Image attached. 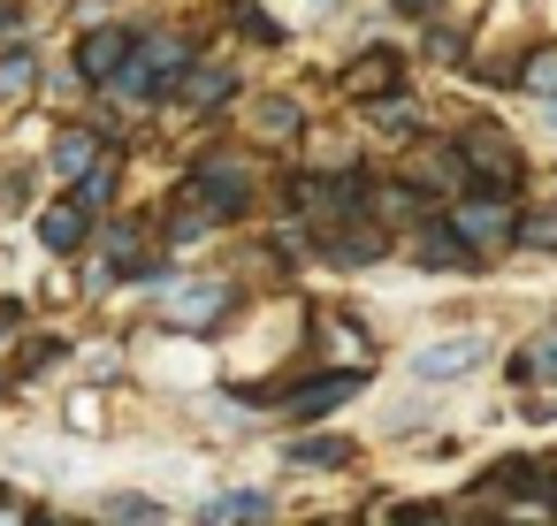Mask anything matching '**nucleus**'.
<instances>
[{
  "label": "nucleus",
  "instance_id": "obj_3",
  "mask_svg": "<svg viewBox=\"0 0 557 526\" xmlns=\"http://www.w3.org/2000/svg\"><path fill=\"white\" fill-rule=\"evenodd\" d=\"M481 359H488V336H443L412 351V381H466L481 374Z\"/></svg>",
  "mask_w": 557,
  "mask_h": 526
},
{
  "label": "nucleus",
  "instance_id": "obj_17",
  "mask_svg": "<svg viewBox=\"0 0 557 526\" xmlns=\"http://www.w3.org/2000/svg\"><path fill=\"white\" fill-rule=\"evenodd\" d=\"M108 518H138V526H153V518H169L153 496H108Z\"/></svg>",
  "mask_w": 557,
  "mask_h": 526
},
{
  "label": "nucleus",
  "instance_id": "obj_6",
  "mask_svg": "<svg viewBox=\"0 0 557 526\" xmlns=\"http://www.w3.org/2000/svg\"><path fill=\"white\" fill-rule=\"evenodd\" d=\"M458 161H466V168H481L496 191H511V184H519V153H511L504 138H488V130H466V138H458Z\"/></svg>",
  "mask_w": 557,
  "mask_h": 526
},
{
  "label": "nucleus",
  "instance_id": "obj_20",
  "mask_svg": "<svg viewBox=\"0 0 557 526\" xmlns=\"http://www.w3.org/2000/svg\"><path fill=\"white\" fill-rule=\"evenodd\" d=\"M519 85H527V92H557V47H549V54H534Z\"/></svg>",
  "mask_w": 557,
  "mask_h": 526
},
{
  "label": "nucleus",
  "instance_id": "obj_2",
  "mask_svg": "<svg viewBox=\"0 0 557 526\" xmlns=\"http://www.w3.org/2000/svg\"><path fill=\"white\" fill-rule=\"evenodd\" d=\"M450 222H458V237H466L473 252H504V245H519V214H511V199H504V191L466 199Z\"/></svg>",
  "mask_w": 557,
  "mask_h": 526
},
{
  "label": "nucleus",
  "instance_id": "obj_11",
  "mask_svg": "<svg viewBox=\"0 0 557 526\" xmlns=\"http://www.w3.org/2000/svg\"><path fill=\"white\" fill-rule=\"evenodd\" d=\"M283 458H290V465H321V473H329V465H351V442H344V435H290V442H283Z\"/></svg>",
  "mask_w": 557,
  "mask_h": 526
},
{
  "label": "nucleus",
  "instance_id": "obj_14",
  "mask_svg": "<svg viewBox=\"0 0 557 526\" xmlns=\"http://www.w3.org/2000/svg\"><path fill=\"white\" fill-rule=\"evenodd\" d=\"M329 245H336V260H344V267H367V260H382V237H374V229H336Z\"/></svg>",
  "mask_w": 557,
  "mask_h": 526
},
{
  "label": "nucleus",
  "instance_id": "obj_7",
  "mask_svg": "<svg viewBox=\"0 0 557 526\" xmlns=\"http://www.w3.org/2000/svg\"><path fill=\"white\" fill-rule=\"evenodd\" d=\"M359 381H367V374H351V366H336V374H321V381H298V389H290V419H321V412H336L344 397H359Z\"/></svg>",
  "mask_w": 557,
  "mask_h": 526
},
{
  "label": "nucleus",
  "instance_id": "obj_15",
  "mask_svg": "<svg viewBox=\"0 0 557 526\" xmlns=\"http://www.w3.org/2000/svg\"><path fill=\"white\" fill-rule=\"evenodd\" d=\"M54 168H62V176L92 168V130H62V146H54Z\"/></svg>",
  "mask_w": 557,
  "mask_h": 526
},
{
  "label": "nucleus",
  "instance_id": "obj_21",
  "mask_svg": "<svg viewBox=\"0 0 557 526\" xmlns=\"http://www.w3.org/2000/svg\"><path fill=\"white\" fill-rule=\"evenodd\" d=\"M519 245H534V252H557V214H542V222H519Z\"/></svg>",
  "mask_w": 557,
  "mask_h": 526
},
{
  "label": "nucleus",
  "instance_id": "obj_18",
  "mask_svg": "<svg viewBox=\"0 0 557 526\" xmlns=\"http://www.w3.org/2000/svg\"><path fill=\"white\" fill-rule=\"evenodd\" d=\"M351 85H367V92H389V85H397V54H367V70H359Z\"/></svg>",
  "mask_w": 557,
  "mask_h": 526
},
{
  "label": "nucleus",
  "instance_id": "obj_13",
  "mask_svg": "<svg viewBox=\"0 0 557 526\" xmlns=\"http://www.w3.org/2000/svg\"><path fill=\"white\" fill-rule=\"evenodd\" d=\"M519 381H557V328H542V336L519 351Z\"/></svg>",
  "mask_w": 557,
  "mask_h": 526
},
{
  "label": "nucleus",
  "instance_id": "obj_5",
  "mask_svg": "<svg viewBox=\"0 0 557 526\" xmlns=\"http://www.w3.org/2000/svg\"><path fill=\"white\" fill-rule=\"evenodd\" d=\"M131 54H138V39H131V32H85L77 70H85L92 85H108V77H123V70H131Z\"/></svg>",
  "mask_w": 557,
  "mask_h": 526
},
{
  "label": "nucleus",
  "instance_id": "obj_22",
  "mask_svg": "<svg viewBox=\"0 0 557 526\" xmlns=\"http://www.w3.org/2000/svg\"><path fill=\"white\" fill-rule=\"evenodd\" d=\"M24 85H32V54H9V62H0V92H9V100H16Z\"/></svg>",
  "mask_w": 557,
  "mask_h": 526
},
{
  "label": "nucleus",
  "instance_id": "obj_12",
  "mask_svg": "<svg viewBox=\"0 0 557 526\" xmlns=\"http://www.w3.org/2000/svg\"><path fill=\"white\" fill-rule=\"evenodd\" d=\"M199 518H268V496L260 488H230V496H207Z\"/></svg>",
  "mask_w": 557,
  "mask_h": 526
},
{
  "label": "nucleus",
  "instance_id": "obj_23",
  "mask_svg": "<svg viewBox=\"0 0 557 526\" xmlns=\"http://www.w3.org/2000/svg\"><path fill=\"white\" fill-rule=\"evenodd\" d=\"M237 24H245V32H252V39H260V47H275V39H283V32H275V24H268V16H252V0H237Z\"/></svg>",
  "mask_w": 557,
  "mask_h": 526
},
{
  "label": "nucleus",
  "instance_id": "obj_10",
  "mask_svg": "<svg viewBox=\"0 0 557 526\" xmlns=\"http://www.w3.org/2000/svg\"><path fill=\"white\" fill-rule=\"evenodd\" d=\"M39 245H47V252H77V245H85V199L47 206V214H39Z\"/></svg>",
  "mask_w": 557,
  "mask_h": 526
},
{
  "label": "nucleus",
  "instance_id": "obj_16",
  "mask_svg": "<svg viewBox=\"0 0 557 526\" xmlns=\"http://www.w3.org/2000/svg\"><path fill=\"white\" fill-rule=\"evenodd\" d=\"M77 199H85V206H108V199H115V168H108V161H92V168H85V184H77Z\"/></svg>",
  "mask_w": 557,
  "mask_h": 526
},
{
  "label": "nucleus",
  "instance_id": "obj_4",
  "mask_svg": "<svg viewBox=\"0 0 557 526\" xmlns=\"http://www.w3.org/2000/svg\"><path fill=\"white\" fill-rule=\"evenodd\" d=\"M191 191L207 199V214H237V206H245V168H237L230 153H214V161L191 168Z\"/></svg>",
  "mask_w": 557,
  "mask_h": 526
},
{
  "label": "nucleus",
  "instance_id": "obj_24",
  "mask_svg": "<svg viewBox=\"0 0 557 526\" xmlns=\"http://www.w3.org/2000/svg\"><path fill=\"white\" fill-rule=\"evenodd\" d=\"M0 39H16V9H9V0H0Z\"/></svg>",
  "mask_w": 557,
  "mask_h": 526
},
{
  "label": "nucleus",
  "instance_id": "obj_19",
  "mask_svg": "<svg viewBox=\"0 0 557 526\" xmlns=\"http://www.w3.org/2000/svg\"><path fill=\"white\" fill-rule=\"evenodd\" d=\"M222 92H230V70H199V77L184 85V100H191V108H207V100H222Z\"/></svg>",
  "mask_w": 557,
  "mask_h": 526
},
{
  "label": "nucleus",
  "instance_id": "obj_1",
  "mask_svg": "<svg viewBox=\"0 0 557 526\" xmlns=\"http://www.w3.org/2000/svg\"><path fill=\"white\" fill-rule=\"evenodd\" d=\"M184 62H191V47H184V39H169V32H153V39H138V54H131V70H123V92H131V100L176 92Z\"/></svg>",
  "mask_w": 557,
  "mask_h": 526
},
{
  "label": "nucleus",
  "instance_id": "obj_8",
  "mask_svg": "<svg viewBox=\"0 0 557 526\" xmlns=\"http://www.w3.org/2000/svg\"><path fill=\"white\" fill-rule=\"evenodd\" d=\"M222 305H230V283H184V290L169 298V321H176V328H207Z\"/></svg>",
  "mask_w": 557,
  "mask_h": 526
},
{
  "label": "nucleus",
  "instance_id": "obj_9",
  "mask_svg": "<svg viewBox=\"0 0 557 526\" xmlns=\"http://www.w3.org/2000/svg\"><path fill=\"white\" fill-rule=\"evenodd\" d=\"M466 252H473V245L458 237V222H428V229L412 237V260H420V267H466Z\"/></svg>",
  "mask_w": 557,
  "mask_h": 526
}]
</instances>
